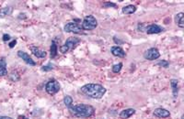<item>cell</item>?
Returning <instances> with one entry per match:
<instances>
[{
    "label": "cell",
    "mask_w": 184,
    "mask_h": 119,
    "mask_svg": "<svg viewBox=\"0 0 184 119\" xmlns=\"http://www.w3.org/2000/svg\"><path fill=\"white\" fill-rule=\"evenodd\" d=\"M81 93L92 99H100L106 93V89L98 83H88L82 86L80 89Z\"/></svg>",
    "instance_id": "cell-1"
},
{
    "label": "cell",
    "mask_w": 184,
    "mask_h": 119,
    "mask_svg": "<svg viewBox=\"0 0 184 119\" xmlns=\"http://www.w3.org/2000/svg\"><path fill=\"white\" fill-rule=\"evenodd\" d=\"M68 110L74 116L81 118H88L95 114V108L93 106L85 104H79L77 105L69 106Z\"/></svg>",
    "instance_id": "cell-2"
},
{
    "label": "cell",
    "mask_w": 184,
    "mask_h": 119,
    "mask_svg": "<svg viewBox=\"0 0 184 119\" xmlns=\"http://www.w3.org/2000/svg\"><path fill=\"white\" fill-rule=\"evenodd\" d=\"M98 26V20L92 15H89L84 18L82 22V29L83 30H93Z\"/></svg>",
    "instance_id": "cell-3"
},
{
    "label": "cell",
    "mask_w": 184,
    "mask_h": 119,
    "mask_svg": "<svg viewBox=\"0 0 184 119\" xmlns=\"http://www.w3.org/2000/svg\"><path fill=\"white\" fill-rule=\"evenodd\" d=\"M79 39L75 37H70L66 40V41L64 43V45L60 47V51L61 53L64 54L68 52L69 51H71L72 49H74L75 46H77V43H79Z\"/></svg>",
    "instance_id": "cell-4"
},
{
    "label": "cell",
    "mask_w": 184,
    "mask_h": 119,
    "mask_svg": "<svg viewBox=\"0 0 184 119\" xmlns=\"http://www.w3.org/2000/svg\"><path fill=\"white\" fill-rule=\"evenodd\" d=\"M45 91L51 95L55 94L60 91V84H59V83L55 79L50 80L45 85Z\"/></svg>",
    "instance_id": "cell-5"
},
{
    "label": "cell",
    "mask_w": 184,
    "mask_h": 119,
    "mask_svg": "<svg viewBox=\"0 0 184 119\" xmlns=\"http://www.w3.org/2000/svg\"><path fill=\"white\" fill-rule=\"evenodd\" d=\"M64 29L66 32H73V33H75V34H83L82 27L75 22H69L66 24Z\"/></svg>",
    "instance_id": "cell-6"
},
{
    "label": "cell",
    "mask_w": 184,
    "mask_h": 119,
    "mask_svg": "<svg viewBox=\"0 0 184 119\" xmlns=\"http://www.w3.org/2000/svg\"><path fill=\"white\" fill-rule=\"evenodd\" d=\"M144 57L145 60H148V61H154V60H156L160 57V53L158 49L151 48L144 53Z\"/></svg>",
    "instance_id": "cell-7"
},
{
    "label": "cell",
    "mask_w": 184,
    "mask_h": 119,
    "mask_svg": "<svg viewBox=\"0 0 184 119\" xmlns=\"http://www.w3.org/2000/svg\"><path fill=\"white\" fill-rule=\"evenodd\" d=\"M145 30L147 34H158V33H161V32H163L165 29L162 28L161 26L158 24H150L147 27H145Z\"/></svg>",
    "instance_id": "cell-8"
},
{
    "label": "cell",
    "mask_w": 184,
    "mask_h": 119,
    "mask_svg": "<svg viewBox=\"0 0 184 119\" xmlns=\"http://www.w3.org/2000/svg\"><path fill=\"white\" fill-rule=\"evenodd\" d=\"M18 56H19V58L22 59L27 64H29V65H31V66H35V65H36V62L30 57L29 54L26 53L25 51H18Z\"/></svg>",
    "instance_id": "cell-9"
},
{
    "label": "cell",
    "mask_w": 184,
    "mask_h": 119,
    "mask_svg": "<svg viewBox=\"0 0 184 119\" xmlns=\"http://www.w3.org/2000/svg\"><path fill=\"white\" fill-rule=\"evenodd\" d=\"M154 116L158 117V118H167L170 116V113L169 111H167V109H164V108H156V109L154 110Z\"/></svg>",
    "instance_id": "cell-10"
},
{
    "label": "cell",
    "mask_w": 184,
    "mask_h": 119,
    "mask_svg": "<svg viewBox=\"0 0 184 119\" xmlns=\"http://www.w3.org/2000/svg\"><path fill=\"white\" fill-rule=\"evenodd\" d=\"M111 51L113 56H116V57H119V58H124V57H125V55H126L125 51H124L122 49L121 47H119V46L111 47Z\"/></svg>",
    "instance_id": "cell-11"
},
{
    "label": "cell",
    "mask_w": 184,
    "mask_h": 119,
    "mask_svg": "<svg viewBox=\"0 0 184 119\" xmlns=\"http://www.w3.org/2000/svg\"><path fill=\"white\" fill-rule=\"evenodd\" d=\"M30 51L33 53V55H35L37 58H45L46 57V52L44 51H42L41 49L35 46L30 47Z\"/></svg>",
    "instance_id": "cell-12"
},
{
    "label": "cell",
    "mask_w": 184,
    "mask_h": 119,
    "mask_svg": "<svg viewBox=\"0 0 184 119\" xmlns=\"http://www.w3.org/2000/svg\"><path fill=\"white\" fill-rule=\"evenodd\" d=\"M134 114H135L134 109H133V108H128V109H124L120 113V117L122 119H128L133 115H134Z\"/></svg>",
    "instance_id": "cell-13"
},
{
    "label": "cell",
    "mask_w": 184,
    "mask_h": 119,
    "mask_svg": "<svg viewBox=\"0 0 184 119\" xmlns=\"http://www.w3.org/2000/svg\"><path fill=\"white\" fill-rule=\"evenodd\" d=\"M170 85L172 88V94L174 98H177L178 94V82L176 79H172L170 80Z\"/></svg>",
    "instance_id": "cell-14"
},
{
    "label": "cell",
    "mask_w": 184,
    "mask_h": 119,
    "mask_svg": "<svg viewBox=\"0 0 184 119\" xmlns=\"http://www.w3.org/2000/svg\"><path fill=\"white\" fill-rule=\"evenodd\" d=\"M175 22L181 29L184 28V14L182 12L178 13L175 16Z\"/></svg>",
    "instance_id": "cell-15"
},
{
    "label": "cell",
    "mask_w": 184,
    "mask_h": 119,
    "mask_svg": "<svg viewBox=\"0 0 184 119\" xmlns=\"http://www.w3.org/2000/svg\"><path fill=\"white\" fill-rule=\"evenodd\" d=\"M7 73V62L5 59H0V76H5Z\"/></svg>",
    "instance_id": "cell-16"
},
{
    "label": "cell",
    "mask_w": 184,
    "mask_h": 119,
    "mask_svg": "<svg viewBox=\"0 0 184 119\" xmlns=\"http://www.w3.org/2000/svg\"><path fill=\"white\" fill-rule=\"evenodd\" d=\"M135 11H136V7L134 6V5H128V6L124 7L122 8V13L125 15H131L134 14Z\"/></svg>",
    "instance_id": "cell-17"
},
{
    "label": "cell",
    "mask_w": 184,
    "mask_h": 119,
    "mask_svg": "<svg viewBox=\"0 0 184 119\" xmlns=\"http://www.w3.org/2000/svg\"><path fill=\"white\" fill-rule=\"evenodd\" d=\"M57 51H58V47L56 45V43L55 41L52 42V45H51V49H50V52H51V58L53 59L55 58L56 55H57Z\"/></svg>",
    "instance_id": "cell-18"
},
{
    "label": "cell",
    "mask_w": 184,
    "mask_h": 119,
    "mask_svg": "<svg viewBox=\"0 0 184 119\" xmlns=\"http://www.w3.org/2000/svg\"><path fill=\"white\" fill-rule=\"evenodd\" d=\"M12 13V8H2L1 10H0V18H4V17H7V16L10 15Z\"/></svg>",
    "instance_id": "cell-19"
},
{
    "label": "cell",
    "mask_w": 184,
    "mask_h": 119,
    "mask_svg": "<svg viewBox=\"0 0 184 119\" xmlns=\"http://www.w3.org/2000/svg\"><path fill=\"white\" fill-rule=\"evenodd\" d=\"M64 104L67 107L71 106V105L73 104V98L70 95H66L64 97Z\"/></svg>",
    "instance_id": "cell-20"
},
{
    "label": "cell",
    "mask_w": 184,
    "mask_h": 119,
    "mask_svg": "<svg viewBox=\"0 0 184 119\" xmlns=\"http://www.w3.org/2000/svg\"><path fill=\"white\" fill-rule=\"evenodd\" d=\"M122 68V63H118V64H115V65L112 66V72L114 73H119L121 72V70Z\"/></svg>",
    "instance_id": "cell-21"
},
{
    "label": "cell",
    "mask_w": 184,
    "mask_h": 119,
    "mask_svg": "<svg viewBox=\"0 0 184 119\" xmlns=\"http://www.w3.org/2000/svg\"><path fill=\"white\" fill-rule=\"evenodd\" d=\"M53 69V65H52L51 63H49L46 66H42V70L43 72H49V71H52Z\"/></svg>",
    "instance_id": "cell-22"
},
{
    "label": "cell",
    "mask_w": 184,
    "mask_h": 119,
    "mask_svg": "<svg viewBox=\"0 0 184 119\" xmlns=\"http://www.w3.org/2000/svg\"><path fill=\"white\" fill-rule=\"evenodd\" d=\"M158 66H161V67H163V68H167L169 65V63L167 62V61H161L158 63Z\"/></svg>",
    "instance_id": "cell-23"
},
{
    "label": "cell",
    "mask_w": 184,
    "mask_h": 119,
    "mask_svg": "<svg viewBox=\"0 0 184 119\" xmlns=\"http://www.w3.org/2000/svg\"><path fill=\"white\" fill-rule=\"evenodd\" d=\"M10 40V35H8V34H4V36H3V40L5 41V42H7V41H8Z\"/></svg>",
    "instance_id": "cell-24"
},
{
    "label": "cell",
    "mask_w": 184,
    "mask_h": 119,
    "mask_svg": "<svg viewBox=\"0 0 184 119\" xmlns=\"http://www.w3.org/2000/svg\"><path fill=\"white\" fill-rule=\"evenodd\" d=\"M104 7H113V8H116V4H113V3H110V2H107L104 4Z\"/></svg>",
    "instance_id": "cell-25"
},
{
    "label": "cell",
    "mask_w": 184,
    "mask_h": 119,
    "mask_svg": "<svg viewBox=\"0 0 184 119\" xmlns=\"http://www.w3.org/2000/svg\"><path fill=\"white\" fill-rule=\"evenodd\" d=\"M16 43H17V40H13L11 42L9 43V48H13V47L16 45Z\"/></svg>",
    "instance_id": "cell-26"
},
{
    "label": "cell",
    "mask_w": 184,
    "mask_h": 119,
    "mask_svg": "<svg viewBox=\"0 0 184 119\" xmlns=\"http://www.w3.org/2000/svg\"><path fill=\"white\" fill-rule=\"evenodd\" d=\"M18 119H29V118L26 117L25 116H19L18 117Z\"/></svg>",
    "instance_id": "cell-27"
},
{
    "label": "cell",
    "mask_w": 184,
    "mask_h": 119,
    "mask_svg": "<svg viewBox=\"0 0 184 119\" xmlns=\"http://www.w3.org/2000/svg\"><path fill=\"white\" fill-rule=\"evenodd\" d=\"M0 119H12V118L9 116H0Z\"/></svg>",
    "instance_id": "cell-28"
}]
</instances>
